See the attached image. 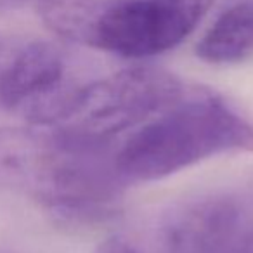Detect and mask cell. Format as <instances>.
<instances>
[{
    "mask_svg": "<svg viewBox=\"0 0 253 253\" xmlns=\"http://www.w3.org/2000/svg\"><path fill=\"white\" fill-rule=\"evenodd\" d=\"M173 73L160 68H126L109 77L78 84L50 130L75 142L113 148L187 94Z\"/></svg>",
    "mask_w": 253,
    "mask_h": 253,
    "instance_id": "obj_4",
    "label": "cell"
},
{
    "mask_svg": "<svg viewBox=\"0 0 253 253\" xmlns=\"http://www.w3.org/2000/svg\"><path fill=\"white\" fill-rule=\"evenodd\" d=\"M95 253H141V252H139L134 245L125 241V239L113 238V239H108L106 243H102Z\"/></svg>",
    "mask_w": 253,
    "mask_h": 253,
    "instance_id": "obj_8",
    "label": "cell"
},
{
    "mask_svg": "<svg viewBox=\"0 0 253 253\" xmlns=\"http://www.w3.org/2000/svg\"><path fill=\"white\" fill-rule=\"evenodd\" d=\"M0 184L30 194L56 222L75 227L115 215L126 186L113 148L18 128H0Z\"/></svg>",
    "mask_w": 253,
    "mask_h": 253,
    "instance_id": "obj_1",
    "label": "cell"
},
{
    "mask_svg": "<svg viewBox=\"0 0 253 253\" xmlns=\"http://www.w3.org/2000/svg\"><path fill=\"white\" fill-rule=\"evenodd\" d=\"M0 253H9V252H4V250H0Z\"/></svg>",
    "mask_w": 253,
    "mask_h": 253,
    "instance_id": "obj_11",
    "label": "cell"
},
{
    "mask_svg": "<svg viewBox=\"0 0 253 253\" xmlns=\"http://www.w3.org/2000/svg\"><path fill=\"white\" fill-rule=\"evenodd\" d=\"M239 151H253V123L213 92L194 88L126 135L115 149V165L128 186Z\"/></svg>",
    "mask_w": 253,
    "mask_h": 253,
    "instance_id": "obj_2",
    "label": "cell"
},
{
    "mask_svg": "<svg viewBox=\"0 0 253 253\" xmlns=\"http://www.w3.org/2000/svg\"><path fill=\"white\" fill-rule=\"evenodd\" d=\"M236 253H253V236L248 239V241L245 243V245L241 246V248L238 250Z\"/></svg>",
    "mask_w": 253,
    "mask_h": 253,
    "instance_id": "obj_10",
    "label": "cell"
},
{
    "mask_svg": "<svg viewBox=\"0 0 253 253\" xmlns=\"http://www.w3.org/2000/svg\"><path fill=\"white\" fill-rule=\"evenodd\" d=\"M16 45L12 43L0 42V111L4 109V102H2V90H4V80L5 73H7V66L11 63V57L14 54Z\"/></svg>",
    "mask_w": 253,
    "mask_h": 253,
    "instance_id": "obj_7",
    "label": "cell"
},
{
    "mask_svg": "<svg viewBox=\"0 0 253 253\" xmlns=\"http://www.w3.org/2000/svg\"><path fill=\"white\" fill-rule=\"evenodd\" d=\"M37 0H0V11H16Z\"/></svg>",
    "mask_w": 253,
    "mask_h": 253,
    "instance_id": "obj_9",
    "label": "cell"
},
{
    "mask_svg": "<svg viewBox=\"0 0 253 253\" xmlns=\"http://www.w3.org/2000/svg\"><path fill=\"white\" fill-rule=\"evenodd\" d=\"M47 30L71 43L142 59L187 39L213 0H37Z\"/></svg>",
    "mask_w": 253,
    "mask_h": 253,
    "instance_id": "obj_3",
    "label": "cell"
},
{
    "mask_svg": "<svg viewBox=\"0 0 253 253\" xmlns=\"http://www.w3.org/2000/svg\"><path fill=\"white\" fill-rule=\"evenodd\" d=\"M196 56L210 64H236L253 56V2L227 7L196 45Z\"/></svg>",
    "mask_w": 253,
    "mask_h": 253,
    "instance_id": "obj_6",
    "label": "cell"
},
{
    "mask_svg": "<svg viewBox=\"0 0 253 253\" xmlns=\"http://www.w3.org/2000/svg\"><path fill=\"white\" fill-rule=\"evenodd\" d=\"M253 236V180L173 205L160 222L165 253H236Z\"/></svg>",
    "mask_w": 253,
    "mask_h": 253,
    "instance_id": "obj_5",
    "label": "cell"
}]
</instances>
